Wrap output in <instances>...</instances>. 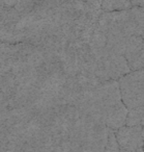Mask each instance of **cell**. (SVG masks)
Here are the masks:
<instances>
[{
	"mask_svg": "<svg viewBox=\"0 0 144 152\" xmlns=\"http://www.w3.org/2000/svg\"><path fill=\"white\" fill-rule=\"evenodd\" d=\"M91 52L96 61V76L101 83L109 80H118L120 77L131 72L123 55L110 52L106 47Z\"/></svg>",
	"mask_w": 144,
	"mask_h": 152,
	"instance_id": "obj_1",
	"label": "cell"
},
{
	"mask_svg": "<svg viewBox=\"0 0 144 152\" xmlns=\"http://www.w3.org/2000/svg\"><path fill=\"white\" fill-rule=\"evenodd\" d=\"M122 102L127 110L144 106V69L131 71L118 79Z\"/></svg>",
	"mask_w": 144,
	"mask_h": 152,
	"instance_id": "obj_2",
	"label": "cell"
},
{
	"mask_svg": "<svg viewBox=\"0 0 144 152\" xmlns=\"http://www.w3.org/2000/svg\"><path fill=\"white\" fill-rule=\"evenodd\" d=\"M115 131L117 143L121 150L130 152H144L142 141V126H124Z\"/></svg>",
	"mask_w": 144,
	"mask_h": 152,
	"instance_id": "obj_3",
	"label": "cell"
},
{
	"mask_svg": "<svg viewBox=\"0 0 144 152\" xmlns=\"http://www.w3.org/2000/svg\"><path fill=\"white\" fill-rule=\"evenodd\" d=\"M131 71L144 69V39L132 36L127 38L123 54Z\"/></svg>",
	"mask_w": 144,
	"mask_h": 152,
	"instance_id": "obj_4",
	"label": "cell"
},
{
	"mask_svg": "<svg viewBox=\"0 0 144 152\" xmlns=\"http://www.w3.org/2000/svg\"><path fill=\"white\" fill-rule=\"evenodd\" d=\"M17 80L12 72L0 75V92L7 98L11 99L17 90Z\"/></svg>",
	"mask_w": 144,
	"mask_h": 152,
	"instance_id": "obj_5",
	"label": "cell"
},
{
	"mask_svg": "<svg viewBox=\"0 0 144 152\" xmlns=\"http://www.w3.org/2000/svg\"><path fill=\"white\" fill-rule=\"evenodd\" d=\"M127 126H144V106L130 108L127 110Z\"/></svg>",
	"mask_w": 144,
	"mask_h": 152,
	"instance_id": "obj_6",
	"label": "cell"
},
{
	"mask_svg": "<svg viewBox=\"0 0 144 152\" xmlns=\"http://www.w3.org/2000/svg\"><path fill=\"white\" fill-rule=\"evenodd\" d=\"M132 4L130 0H103L102 11L103 12H115L130 10Z\"/></svg>",
	"mask_w": 144,
	"mask_h": 152,
	"instance_id": "obj_7",
	"label": "cell"
},
{
	"mask_svg": "<svg viewBox=\"0 0 144 152\" xmlns=\"http://www.w3.org/2000/svg\"><path fill=\"white\" fill-rule=\"evenodd\" d=\"M104 152H120V148H119L116 137H115V131L113 129L109 128L108 141H107Z\"/></svg>",
	"mask_w": 144,
	"mask_h": 152,
	"instance_id": "obj_8",
	"label": "cell"
},
{
	"mask_svg": "<svg viewBox=\"0 0 144 152\" xmlns=\"http://www.w3.org/2000/svg\"><path fill=\"white\" fill-rule=\"evenodd\" d=\"M130 12L136 23L144 31V5L143 7H132L130 9Z\"/></svg>",
	"mask_w": 144,
	"mask_h": 152,
	"instance_id": "obj_9",
	"label": "cell"
},
{
	"mask_svg": "<svg viewBox=\"0 0 144 152\" xmlns=\"http://www.w3.org/2000/svg\"><path fill=\"white\" fill-rule=\"evenodd\" d=\"M132 7H143L144 0H130Z\"/></svg>",
	"mask_w": 144,
	"mask_h": 152,
	"instance_id": "obj_10",
	"label": "cell"
},
{
	"mask_svg": "<svg viewBox=\"0 0 144 152\" xmlns=\"http://www.w3.org/2000/svg\"><path fill=\"white\" fill-rule=\"evenodd\" d=\"M142 141H143V150H144V126L142 127Z\"/></svg>",
	"mask_w": 144,
	"mask_h": 152,
	"instance_id": "obj_11",
	"label": "cell"
},
{
	"mask_svg": "<svg viewBox=\"0 0 144 152\" xmlns=\"http://www.w3.org/2000/svg\"><path fill=\"white\" fill-rule=\"evenodd\" d=\"M120 152H130V151H125V150H121L120 149Z\"/></svg>",
	"mask_w": 144,
	"mask_h": 152,
	"instance_id": "obj_12",
	"label": "cell"
}]
</instances>
